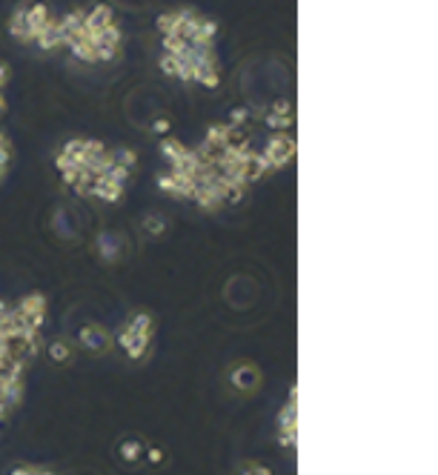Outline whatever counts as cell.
<instances>
[{
  "label": "cell",
  "instance_id": "cell-1",
  "mask_svg": "<svg viewBox=\"0 0 438 475\" xmlns=\"http://www.w3.org/2000/svg\"><path fill=\"white\" fill-rule=\"evenodd\" d=\"M152 335H155V318L149 312H135L123 324V330L118 332L115 341L132 361H141L152 347Z\"/></svg>",
  "mask_w": 438,
  "mask_h": 475
},
{
  "label": "cell",
  "instance_id": "cell-9",
  "mask_svg": "<svg viewBox=\"0 0 438 475\" xmlns=\"http://www.w3.org/2000/svg\"><path fill=\"white\" fill-rule=\"evenodd\" d=\"M9 34L17 37L21 43H29V32H26V6L14 9V14L9 17Z\"/></svg>",
  "mask_w": 438,
  "mask_h": 475
},
{
  "label": "cell",
  "instance_id": "cell-2",
  "mask_svg": "<svg viewBox=\"0 0 438 475\" xmlns=\"http://www.w3.org/2000/svg\"><path fill=\"white\" fill-rule=\"evenodd\" d=\"M261 158H263V163H266L270 172L287 166L295 158V138H292V132H275V135L266 141Z\"/></svg>",
  "mask_w": 438,
  "mask_h": 475
},
{
  "label": "cell",
  "instance_id": "cell-11",
  "mask_svg": "<svg viewBox=\"0 0 438 475\" xmlns=\"http://www.w3.org/2000/svg\"><path fill=\"white\" fill-rule=\"evenodd\" d=\"M241 475H272V469H270V467H263V464H255V461H250V464H243Z\"/></svg>",
  "mask_w": 438,
  "mask_h": 475
},
{
  "label": "cell",
  "instance_id": "cell-3",
  "mask_svg": "<svg viewBox=\"0 0 438 475\" xmlns=\"http://www.w3.org/2000/svg\"><path fill=\"white\" fill-rule=\"evenodd\" d=\"M192 81L206 86V89H215L221 83V72H218V58H215V52H209L203 54V58H198L192 63Z\"/></svg>",
  "mask_w": 438,
  "mask_h": 475
},
{
  "label": "cell",
  "instance_id": "cell-4",
  "mask_svg": "<svg viewBox=\"0 0 438 475\" xmlns=\"http://www.w3.org/2000/svg\"><path fill=\"white\" fill-rule=\"evenodd\" d=\"M52 21H54V14H52V9H49L46 3H32V6H26V32H29V43H34L37 34H41Z\"/></svg>",
  "mask_w": 438,
  "mask_h": 475
},
{
  "label": "cell",
  "instance_id": "cell-7",
  "mask_svg": "<svg viewBox=\"0 0 438 475\" xmlns=\"http://www.w3.org/2000/svg\"><path fill=\"white\" fill-rule=\"evenodd\" d=\"M278 427H281V444H283V447H292V444H295V387H292V392H290L287 407L281 410Z\"/></svg>",
  "mask_w": 438,
  "mask_h": 475
},
{
  "label": "cell",
  "instance_id": "cell-13",
  "mask_svg": "<svg viewBox=\"0 0 438 475\" xmlns=\"http://www.w3.org/2000/svg\"><path fill=\"white\" fill-rule=\"evenodd\" d=\"M12 475H54V472H49L43 467H17Z\"/></svg>",
  "mask_w": 438,
  "mask_h": 475
},
{
  "label": "cell",
  "instance_id": "cell-5",
  "mask_svg": "<svg viewBox=\"0 0 438 475\" xmlns=\"http://www.w3.org/2000/svg\"><path fill=\"white\" fill-rule=\"evenodd\" d=\"M112 344H115V338L98 324H89L81 330V347H86L89 352H109Z\"/></svg>",
  "mask_w": 438,
  "mask_h": 475
},
{
  "label": "cell",
  "instance_id": "cell-12",
  "mask_svg": "<svg viewBox=\"0 0 438 475\" xmlns=\"http://www.w3.org/2000/svg\"><path fill=\"white\" fill-rule=\"evenodd\" d=\"M141 452H143V447L141 444H123V449H121V455L126 461H138L141 458Z\"/></svg>",
  "mask_w": 438,
  "mask_h": 475
},
{
  "label": "cell",
  "instance_id": "cell-6",
  "mask_svg": "<svg viewBox=\"0 0 438 475\" xmlns=\"http://www.w3.org/2000/svg\"><path fill=\"white\" fill-rule=\"evenodd\" d=\"M230 384L238 390V392H255L258 390V384H261V372L252 367V364H238V367H232V372H230Z\"/></svg>",
  "mask_w": 438,
  "mask_h": 475
},
{
  "label": "cell",
  "instance_id": "cell-8",
  "mask_svg": "<svg viewBox=\"0 0 438 475\" xmlns=\"http://www.w3.org/2000/svg\"><path fill=\"white\" fill-rule=\"evenodd\" d=\"M112 23H115V12L109 6H94V9L83 12V29H89V32H103Z\"/></svg>",
  "mask_w": 438,
  "mask_h": 475
},
{
  "label": "cell",
  "instance_id": "cell-10",
  "mask_svg": "<svg viewBox=\"0 0 438 475\" xmlns=\"http://www.w3.org/2000/svg\"><path fill=\"white\" fill-rule=\"evenodd\" d=\"M49 355H52L54 364H66V361L72 358V344L69 341H54V344L49 347Z\"/></svg>",
  "mask_w": 438,
  "mask_h": 475
}]
</instances>
